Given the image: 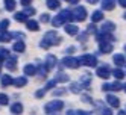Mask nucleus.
Masks as SVG:
<instances>
[{
    "mask_svg": "<svg viewBox=\"0 0 126 115\" xmlns=\"http://www.w3.org/2000/svg\"><path fill=\"white\" fill-rule=\"evenodd\" d=\"M71 20H73V14H71L68 9H64L52 20V24L55 26V27H59V26H62L64 23H70Z\"/></svg>",
    "mask_w": 126,
    "mask_h": 115,
    "instance_id": "1",
    "label": "nucleus"
},
{
    "mask_svg": "<svg viewBox=\"0 0 126 115\" xmlns=\"http://www.w3.org/2000/svg\"><path fill=\"white\" fill-rule=\"evenodd\" d=\"M64 108V103L61 100H53V102H49L46 106H44V112L47 114H53V112H58Z\"/></svg>",
    "mask_w": 126,
    "mask_h": 115,
    "instance_id": "2",
    "label": "nucleus"
},
{
    "mask_svg": "<svg viewBox=\"0 0 126 115\" xmlns=\"http://www.w3.org/2000/svg\"><path fill=\"white\" fill-rule=\"evenodd\" d=\"M79 62L84 67H96L97 65V58L93 56V55H82L79 58Z\"/></svg>",
    "mask_w": 126,
    "mask_h": 115,
    "instance_id": "3",
    "label": "nucleus"
},
{
    "mask_svg": "<svg viewBox=\"0 0 126 115\" xmlns=\"http://www.w3.org/2000/svg\"><path fill=\"white\" fill-rule=\"evenodd\" d=\"M43 39H46V41L49 42V46H56V44H59V41H61V38L56 35L55 30L46 32V33H44V38H43Z\"/></svg>",
    "mask_w": 126,
    "mask_h": 115,
    "instance_id": "4",
    "label": "nucleus"
},
{
    "mask_svg": "<svg viewBox=\"0 0 126 115\" xmlns=\"http://www.w3.org/2000/svg\"><path fill=\"white\" fill-rule=\"evenodd\" d=\"M71 14H73V20H76V21H84L87 18V11L84 6H76Z\"/></svg>",
    "mask_w": 126,
    "mask_h": 115,
    "instance_id": "5",
    "label": "nucleus"
},
{
    "mask_svg": "<svg viewBox=\"0 0 126 115\" xmlns=\"http://www.w3.org/2000/svg\"><path fill=\"white\" fill-rule=\"evenodd\" d=\"M62 64H64L65 67L73 68V70L79 68V65H80V62H79V58H71V56H67V58H64V61H62Z\"/></svg>",
    "mask_w": 126,
    "mask_h": 115,
    "instance_id": "6",
    "label": "nucleus"
},
{
    "mask_svg": "<svg viewBox=\"0 0 126 115\" xmlns=\"http://www.w3.org/2000/svg\"><path fill=\"white\" fill-rule=\"evenodd\" d=\"M96 73H97V76L100 77V79H108V77H110V74H111L110 67H108L106 64H105V65H102V67H97Z\"/></svg>",
    "mask_w": 126,
    "mask_h": 115,
    "instance_id": "7",
    "label": "nucleus"
},
{
    "mask_svg": "<svg viewBox=\"0 0 126 115\" xmlns=\"http://www.w3.org/2000/svg\"><path fill=\"white\" fill-rule=\"evenodd\" d=\"M5 65H6V68L9 70V71H14V70L17 68V56L15 55H9L8 59L5 61Z\"/></svg>",
    "mask_w": 126,
    "mask_h": 115,
    "instance_id": "8",
    "label": "nucleus"
},
{
    "mask_svg": "<svg viewBox=\"0 0 126 115\" xmlns=\"http://www.w3.org/2000/svg\"><path fill=\"white\" fill-rule=\"evenodd\" d=\"M99 50L102 53H111L112 51V42L111 41H102L99 44Z\"/></svg>",
    "mask_w": 126,
    "mask_h": 115,
    "instance_id": "9",
    "label": "nucleus"
},
{
    "mask_svg": "<svg viewBox=\"0 0 126 115\" xmlns=\"http://www.w3.org/2000/svg\"><path fill=\"white\" fill-rule=\"evenodd\" d=\"M106 102L110 103V106H112V108H119V106H120L119 97H115V95H112V94H108V95H106Z\"/></svg>",
    "mask_w": 126,
    "mask_h": 115,
    "instance_id": "10",
    "label": "nucleus"
},
{
    "mask_svg": "<svg viewBox=\"0 0 126 115\" xmlns=\"http://www.w3.org/2000/svg\"><path fill=\"white\" fill-rule=\"evenodd\" d=\"M0 83H2L3 88L11 86V85H14V77H11L9 74H3V76H2V80H0Z\"/></svg>",
    "mask_w": 126,
    "mask_h": 115,
    "instance_id": "11",
    "label": "nucleus"
},
{
    "mask_svg": "<svg viewBox=\"0 0 126 115\" xmlns=\"http://www.w3.org/2000/svg\"><path fill=\"white\" fill-rule=\"evenodd\" d=\"M97 41L102 42V41H114V37L111 35V32H102L97 35Z\"/></svg>",
    "mask_w": 126,
    "mask_h": 115,
    "instance_id": "12",
    "label": "nucleus"
},
{
    "mask_svg": "<svg viewBox=\"0 0 126 115\" xmlns=\"http://www.w3.org/2000/svg\"><path fill=\"white\" fill-rule=\"evenodd\" d=\"M114 6H115V0H102V9L112 11Z\"/></svg>",
    "mask_w": 126,
    "mask_h": 115,
    "instance_id": "13",
    "label": "nucleus"
},
{
    "mask_svg": "<svg viewBox=\"0 0 126 115\" xmlns=\"http://www.w3.org/2000/svg\"><path fill=\"white\" fill-rule=\"evenodd\" d=\"M114 64L117 65V67H125V64H126V59H125V56L123 55H119V53H117V55H114Z\"/></svg>",
    "mask_w": 126,
    "mask_h": 115,
    "instance_id": "14",
    "label": "nucleus"
},
{
    "mask_svg": "<svg viewBox=\"0 0 126 115\" xmlns=\"http://www.w3.org/2000/svg\"><path fill=\"white\" fill-rule=\"evenodd\" d=\"M115 30V24L114 23H111V21H105L103 24H102V32H114Z\"/></svg>",
    "mask_w": 126,
    "mask_h": 115,
    "instance_id": "15",
    "label": "nucleus"
},
{
    "mask_svg": "<svg viewBox=\"0 0 126 115\" xmlns=\"http://www.w3.org/2000/svg\"><path fill=\"white\" fill-rule=\"evenodd\" d=\"M78 26H75V24H70V23H67L65 24V33L67 35H78Z\"/></svg>",
    "mask_w": 126,
    "mask_h": 115,
    "instance_id": "16",
    "label": "nucleus"
},
{
    "mask_svg": "<svg viewBox=\"0 0 126 115\" xmlns=\"http://www.w3.org/2000/svg\"><path fill=\"white\" fill-rule=\"evenodd\" d=\"M24 74L26 76H33L35 73H37V67L32 65V64H28V65H24Z\"/></svg>",
    "mask_w": 126,
    "mask_h": 115,
    "instance_id": "17",
    "label": "nucleus"
},
{
    "mask_svg": "<svg viewBox=\"0 0 126 115\" xmlns=\"http://www.w3.org/2000/svg\"><path fill=\"white\" fill-rule=\"evenodd\" d=\"M26 27H28L29 30L37 32V30L40 29V26H38V23L35 21V20H28V21H26Z\"/></svg>",
    "mask_w": 126,
    "mask_h": 115,
    "instance_id": "18",
    "label": "nucleus"
},
{
    "mask_svg": "<svg viewBox=\"0 0 126 115\" xmlns=\"http://www.w3.org/2000/svg\"><path fill=\"white\" fill-rule=\"evenodd\" d=\"M26 83H28V79H26L24 76H20V77L14 79V85H15L17 88H21V86H24Z\"/></svg>",
    "mask_w": 126,
    "mask_h": 115,
    "instance_id": "19",
    "label": "nucleus"
},
{
    "mask_svg": "<svg viewBox=\"0 0 126 115\" xmlns=\"http://www.w3.org/2000/svg\"><path fill=\"white\" fill-rule=\"evenodd\" d=\"M14 51H17V53H23L24 50H26V46H24V42L23 41H17L15 44H14Z\"/></svg>",
    "mask_w": 126,
    "mask_h": 115,
    "instance_id": "20",
    "label": "nucleus"
},
{
    "mask_svg": "<svg viewBox=\"0 0 126 115\" xmlns=\"http://www.w3.org/2000/svg\"><path fill=\"white\" fill-rule=\"evenodd\" d=\"M59 6H61L59 0H47V8H49V9L56 11V9H59Z\"/></svg>",
    "mask_w": 126,
    "mask_h": 115,
    "instance_id": "21",
    "label": "nucleus"
},
{
    "mask_svg": "<svg viewBox=\"0 0 126 115\" xmlns=\"http://www.w3.org/2000/svg\"><path fill=\"white\" fill-rule=\"evenodd\" d=\"M46 64H47L49 68L56 67V58L53 56V55H47V58H46Z\"/></svg>",
    "mask_w": 126,
    "mask_h": 115,
    "instance_id": "22",
    "label": "nucleus"
},
{
    "mask_svg": "<svg viewBox=\"0 0 126 115\" xmlns=\"http://www.w3.org/2000/svg\"><path fill=\"white\" fill-rule=\"evenodd\" d=\"M11 112L12 114H21L23 112V104L21 103H14V104H11Z\"/></svg>",
    "mask_w": 126,
    "mask_h": 115,
    "instance_id": "23",
    "label": "nucleus"
},
{
    "mask_svg": "<svg viewBox=\"0 0 126 115\" xmlns=\"http://www.w3.org/2000/svg\"><path fill=\"white\" fill-rule=\"evenodd\" d=\"M14 18H15V21H18V23H26L28 20V15H26L24 12H17L15 15H14Z\"/></svg>",
    "mask_w": 126,
    "mask_h": 115,
    "instance_id": "24",
    "label": "nucleus"
},
{
    "mask_svg": "<svg viewBox=\"0 0 126 115\" xmlns=\"http://www.w3.org/2000/svg\"><path fill=\"white\" fill-rule=\"evenodd\" d=\"M102 18H103V14H102V11H94V12H93V15H91V21H93V23L100 21Z\"/></svg>",
    "mask_w": 126,
    "mask_h": 115,
    "instance_id": "25",
    "label": "nucleus"
},
{
    "mask_svg": "<svg viewBox=\"0 0 126 115\" xmlns=\"http://www.w3.org/2000/svg\"><path fill=\"white\" fill-rule=\"evenodd\" d=\"M49 70H50V68L47 67V64H46V65H40V67H38V74H40V77H46Z\"/></svg>",
    "mask_w": 126,
    "mask_h": 115,
    "instance_id": "26",
    "label": "nucleus"
},
{
    "mask_svg": "<svg viewBox=\"0 0 126 115\" xmlns=\"http://www.w3.org/2000/svg\"><path fill=\"white\" fill-rule=\"evenodd\" d=\"M55 79H56L58 82H62V83H64V82H67V80H68V76H67L65 73H62V71H59V73H56Z\"/></svg>",
    "mask_w": 126,
    "mask_h": 115,
    "instance_id": "27",
    "label": "nucleus"
},
{
    "mask_svg": "<svg viewBox=\"0 0 126 115\" xmlns=\"http://www.w3.org/2000/svg\"><path fill=\"white\" fill-rule=\"evenodd\" d=\"M5 8H6V11H14L15 9V0H5Z\"/></svg>",
    "mask_w": 126,
    "mask_h": 115,
    "instance_id": "28",
    "label": "nucleus"
},
{
    "mask_svg": "<svg viewBox=\"0 0 126 115\" xmlns=\"http://www.w3.org/2000/svg\"><path fill=\"white\" fill-rule=\"evenodd\" d=\"M8 56H9V50L5 47H0V61H6Z\"/></svg>",
    "mask_w": 126,
    "mask_h": 115,
    "instance_id": "29",
    "label": "nucleus"
},
{
    "mask_svg": "<svg viewBox=\"0 0 126 115\" xmlns=\"http://www.w3.org/2000/svg\"><path fill=\"white\" fill-rule=\"evenodd\" d=\"M112 74H114V77L117 79V80H120V79H123V76H125V73L122 71V68L120 67H117L114 71H112Z\"/></svg>",
    "mask_w": 126,
    "mask_h": 115,
    "instance_id": "30",
    "label": "nucleus"
},
{
    "mask_svg": "<svg viewBox=\"0 0 126 115\" xmlns=\"http://www.w3.org/2000/svg\"><path fill=\"white\" fill-rule=\"evenodd\" d=\"M90 82H91V80H90V76L85 74V76H82V79H80L79 83L82 85V86H85V88H88V86H90Z\"/></svg>",
    "mask_w": 126,
    "mask_h": 115,
    "instance_id": "31",
    "label": "nucleus"
},
{
    "mask_svg": "<svg viewBox=\"0 0 126 115\" xmlns=\"http://www.w3.org/2000/svg\"><path fill=\"white\" fill-rule=\"evenodd\" d=\"M12 35L11 33H6V32H0V41L2 42H6V41H9L11 39Z\"/></svg>",
    "mask_w": 126,
    "mask_h": 115,
    "instance_id": "32",
    "label": "nucleus"
},
{
    "mask_svg": "<svg viewBox=\"0 0 126 115\" xmlns=\"http://www.w3.org/2000/svg\"><path fill=\"white\" fill-rule=\"evenodd\" d=\"M8 27H9V20H2L0 21V32H6Z\"/></svg>",
    "mask_w": 126,
    "mask_h": 115,
    "instance_id": "33",
    "label": "nucleus"
},
{
    "mask_svg": "<svg viewBox=\"0 0 126 115\" xmlns=\"http://www.w3.org/2000/svg\"><path fill=\"white\" fill-rule=\"evenodd\" d=\"M70 89L73 91L75 94H78L80 89H82V85H80V83H71V85H70Z\"/></svg>",
    "mask_w": 126,
    "mask_h": 115,
    "instance_id": "34",
    "label": "nucleus"
},
{
    "mask_svg": "<svg viewBox=\"0 0 126 115\" xmlns=\"http://www.w3.org/2000/svg\"><path fill=\"white\" fill-rule=\"evenodd\" d=\"M8 103H9V99H8V95L3 94V92H0V104L5 106V104H8Z\"/></svg>",
    "mask_w": 126,
    "mask_h": 115,
    "instance_id": "35",
    "label": "nucleus"
},
{
    "mask_svg": "<svg viewBox=\"0 0 126 115\" xmlns=\"http://www.w3.org/2000/svg\"><path fill=\"white\" fill-rule=\"evenodd\" d=\"M35 12H37V11H35L33 8H31V6H26V9H24V14L28 15V17H32V15H35Z\"/></svg>",
    "mask_w": 126,
    "mask_h": 115,
    "instance_id": "36",
    "label": "nucleus"
},
{
    "mask_svg": "<svg viewBox=\"0 0 126 115\" xmlns=\"http://www.w3.org/2000/svg\"><path fill=\"white\" fill-rule=\"evenodd\" d=\"M67 94V89H64V88H58V89H55L53 91V95H65Z\"/></svg>",
    "mask_w": 126,
    "mask_h": 115,
    "instance_id": "37",
    "label": "nucleus"
},
{
    "mask_svg": "<svg viewBox=\"0 0 126 115\" xmlns=\"http://www.w3.org/2000/svg\"><path fill=\"white\" fill-rule=\"evenodd\" d=\"M122 89V83L117 80V82H114L112 85H111V91H120Z\"/></svg>",
    "mask_w": 126,
    "mask_h": 115,
    "instance_id": "38",
    "label": "nucleus"
},
{
    "mask_svg": "<svg viewBox=\"0 0 126 115\" xmlns=\"http://www.w3.org/2000/svg\"><path fill=\"white\" fill-rule=\"evenodd\" d=\"M56 82H58V80H56V79H53V80H50V82H49V83H47L46 86H44V89H46V91H47V89H50V88H53V86H55V85H56Z\"/></svg>",
    "mask_w": 126,
    "mask_h": 115,
    "instance_id": "39",
    "label": "nucleus"
},
{
    "mask_svg": "<svg viewBox=\"0 0 126 115\" xmlns=\"http://www.w3.org/2000/svg\"><path fill=\"white\" fill-rule=\"evenodd\" d=\"M40 20H41V23H49L50 21V15L49 14H43Z\"/></svg>",
    "mask_w": 126,
    "mask_h": 115,
    "instance_id": "40",
    "label": "nucleus"
},
{
    "mask_svg": "<svg viewBox=\"0 0 126 115\" xmlns=\"http://www.w3.org/2000/svg\"><path fill=\"white\" fill-rule=\"evenodd\" d=\"M96 30H97V29H96L94 23H91V24H90L88 27H87V32H88V33H96Z\"/></svg>",
    "mask_w": 126,
    "mask_h": 115,
    "instance_id": "41",
    "label": "nucleus"
},
{
    "mask_svg": "<svg viewBox=\"0 0 126 115\" xmlns=\"http://www.w3.org/2000/svg\"><path fill=\"white\" fill-rule=\"evenodd\" d=\"M44 94H46V89H38L35 92V97H37V99H41V97H44Z\"/></svg>",
    "mask_w": 126,
    "mask_h": 115,
    "instance_id": "42",
    "label": "nucleus"
},
{
    "mask_svg": "<svg viewBox=\"0 0 126 115\" xmlns=\"http://www.w3.org/2000/svg\"><path fill=\"white\" fill-rule=\"evenodd\" d=\"M40 47H41V49H49L50 46H49V42H47L46 39H41V44H40Z\"/></svg>",
    "mask_w": 126,
    "mask_h": 115,
    "instance_id": "43",
    "label": "nucleus"
},
{
    "mask_svg": "<svg viewBox=\"0 0 126 115\" xmlns=\"http://www.w3.org/2000/svg\"><path fill=\"white\" fill-rule=\"evenodd\" d=\"M102 89H103V91H111V85H110V83H103V85H102Z\"/></svg>",
    "mask_w": 126,
    "mask_h": 115,
    "instance_id": "44",
    "label": "nucleus"
},
{
    "mask_svg": "<svg viewBox=\"0 0 126 115\" xmlns=\"http://www.w3.org/2000/svg\"><path fill=\"white\" fill-rule=\"evenodd\" d=\"M87 35H88V32H87V33H82V35H79L78 39H79V41H85V39H87Z\"/></svg>",
    "mask_w": 126,
    "mask_h": 115,
    "instance_id": "45",
    "label": "nucleus"
},
{
    "mask_svg": "<svg viewBox=\"0 0 126 115\" xmlns=\"http://www.w3.org/2000/svg\"><path fill=\"white\" fill-rule=\"evenodd\" d=\"M20 2H21V5H23V6H29V3L32 2V0H20Z\"/></svg>",
    "mask_w": 126,
    "mask_h": 115,
    "instance_id": "46",
    "label": "nucleus"
},
{
    "mask_svg": "<svg viewBox=\"0 0 126 115\" xmlns=\"http://www.w3.org/2000/svg\"><path fill=\"white\" fill-rule=\"evenodd\" d=\"M119 3H120V6L126 8V0H119Z\"/></svg>",
    "mask_w": 126,
    "mask_h": 115,
    "instance_id": "47",
    "label": "nucleus"
},
{
    "mask_svg": "<svg viewBox=\"0 0 126 115\" xmlns=\"http://www.w3.org/2000/svg\"><path fill=\"white\" fill-rule=\"evenodd\" d=\"M75 51V47H70V49H67V53H73Z\"/></svg>",
    "mask_w": 126,
    "mask_h": 115,
    "instance_id": "48",
    "label": "nucleus"
},
{
    "mask_svg": "<svg viewBox=\"0 0 126 115\" xmlns=\"http://www.w3.org/2000/svg\"><path fill=\"white\" fill-rule=\"evenodd\" d=\"M102 112H103V114H108V115H110V114H111V109H103Z\"/></svg>",
    "mask_w": 126,
    "mask_h": 115,
    "instance_id": "49",
    "label": "nucleus"
},
{
    "mask_svg": "<svg viewBox=\"0 0 126 115\" xmlns=\"http://www.w3.org/2000/svg\"><path fill=\"white\" fill-rule=\"evenodd\" d=\"M87 2H88V3H96L97 0H87Z\"/></svg>",
    "mask_w": 126,
    "mask_h": 115,
    "instance_id": "50",
    "label": "nucleus"
},
{
    "mask_svg": "<svg viewBox=\"0 0 126 115\" xmlns=\"http://www.w3.org/2000/svg\"><path fill=\"white\" fill-rule=\"evenodd\" d=\"M67 2H70V3H76L78 0H67Z\"/></svg>",
    "mask_w": 126,
    "mask_h": 115,
    "instance_id": "51",
    "label": "nucleus"
},
{
    "mask_svg": "<svg viewBox=\"0 0 126 115\" xmlns=\"http://www.w3.org/2000/svg\"><path fill=\"white\" fill-rule=\"evenodd\" d=\"M123 89H125V92H126V85H123Z\"/></svg>",
    "mask_w": 126,
    "mask_h": 115,
    "instance_id": "52",
    "label": "nucleus"
},
{
    "mask_svg": "<svg viewBox=\"0 0 126 115\" xmlns=\"http://www.w3.org/2000/svg\"><path fill=\"white\" fill-rule=\"evenodd\" d=\"M125 51H126V46H125Z\"/></svg>",
    "mask_w": 126,
    "mask_h": 115,
    "instance_id": "53",
    "label": "nucleus"
},
{
    "mask_svg": "<svg viewBox=\"0 0 126 115\" xmlns=\"http://www.w3.org/2000/svg\"><path fill=\"white\" fill-rule=\"evenodd\" d=\"M125 18H126V14H125Z\"/></svg>",
    "mask_w": 126,
    "mask_h": 115,
    "instance_id": "54",
    "label": "nucleus"
},
{
    "mask_svg": "<svg viewBox=\"0 0 126 115\" xmlns=\"http://www.w3.org/2000/svg\"><path fill=\"white\" fill-rule=\"evenodd\" d=\"M0 68H2V67H0Z\"/></svg>",
    "mask_w": 126,
    "mask_h": 115,
    "instance_id": "55",
    "label": "nucleus"
}]
</instances>
